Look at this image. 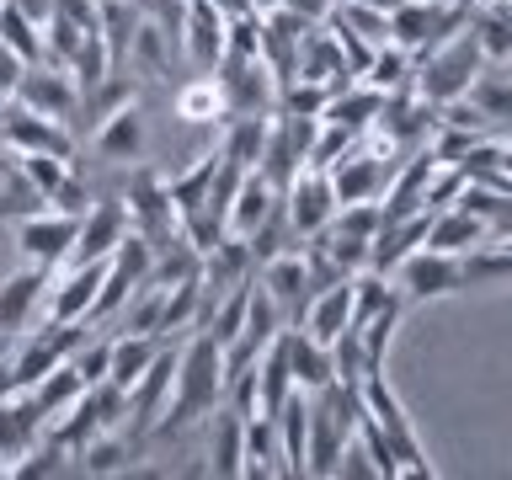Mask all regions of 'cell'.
Listing matches in <instances>:
<instances>
[{
	"label": "cell",
	"instance_id": "6da1fadb",
	"mask_svg": "<svg viewBox=\"0 0 512 480\" xmlns=\"http://www.w3.org/2000/svg\"><path fill=\"white\" fill-rule=\"evenodd\" d=\"M224 400V347L208 331H187V342L176 347V379L171 400L160 411V422L150 438H182L192 422H203Z\"/></svg>",
	"mask_w": 512,
	"mask_h": 480
},
{
	"label": "cell",
	"instance_id": "7a4b0ae2",
	"mask_svg": "<svg viewBox=\"0 0 512 480\" xmlns=\"http://www.w3.org/2000/svg\"><path fill=\"white\" fill-rule=\"evenodd\" d=\"M480 70H486V54H480L470 22H464V32H454V38H443L438 48L422 54V64L411 70V86L427 107H448V102H459V96H470Z\"/></svg>",
	"mask_w": 512,
	"mask_h": 480
},
{
	"label": "cell",
	"instance_id": "3957f363",
	"mask_svg": "<svg viewBox=\"0 0 512 480\" xmlns=\"http://www.w3.org/2000/svg\"><path fill=\"white\" fill-rule=\"evenodd\" d=\"M363 416V390L358 384L331 379L326 390H310V475H331L342 443L358 432Z\"/></svg>",
	"mask_w": 512,
	"mask_h": 480
},
{
	"label": "cell",
	"instance_id": "277c9868",
	"mask_svg": "<svg viewBox=\"0 0 512 480\" xmlns=\"http://www.w3.org/2000/svg\"><path fill=\"white\" fill-rule=\"evenodd\" d=\"M363 411L379 422V432H384V443H390L400 475H432L427 448H422V438H416L411 416H406V406H400V395L390 390V379H384V374H368L363 379Z\"/></svg>",
	"mask_w": 512,
	"mask_h": 480
},
{
	"label": "cell",
	"instance_id": "5b68a950",
	"mask_svg": "<svg viewBox=\"0 0 512 480\" xmlns=\"http://www.w3.org/2000/svg\"><path fill=\"white\" fill-rule=\"evenodd\" d=\"M75 230L80 219L75 214H59V208H32V214H22L11 224V240H16V256L32 267H59L64 256L75 251Z\"/></svg>",
	"mask_w": 512,
	"mask_h": 480
},
{
	"label": "cell",
	"instance_id": "8992f818",
	"mask_svg": "<svg viewBox=\"0 0 512 480\" xmlns=\"http://www.w3.org/2000/svg\"><path fill=\"white\" fill-rule=\"evenodd\" d=\"M171 379H176V342L166 336V347L155 352V363L144 368L134 384H128V416H123V432H128V438L150 443L160 411H166V400H171Z\"/></svg>",
	"mask_w": 512,
	"mask_h": 480
},
{
	"label": "cell",
	"instance_id": "52a82bcc",
	"mask_svg": "<svg viewBox=\"0 0 512 480\" xmlns=\"http://www.w3.org/2000/svg\"><path fill=\"white\" fill-rule=\"evenodd\" d=\"M283 219H288V235H294V240H315L336 219L331 176L315 171V166H299V176L283 187Z\"/></svg>",
	"mask_w": 512,
	"mask_h": 480
},
{
	"label": "cell",
	"instance_id": "ba28073f",
	"mask_svg": "<svg viewBox=\"0 0 512 480\" xmlns=\"http://www.w3.org/2000/svg\"><path fill=\"white\" fill-rule=\"evenodd\" d=\"M214 75H219L230 118H246V112H262L267 118V112H278V75L262 59H219Z\"/></svg>",
	"mask_w": 512,
	"mask_h": 480
},
{
	"label": "cell",
	"instance_id": "9c48e42d",
	"mask_svg": "<svg viewBox=\"0 0 512 480\" xmlns=\"http://www.w3.org/2000/svg\"><path fill=\"white\" fill-rule=\"evenodd\" d=\"M395 288L406 294V304H427V299H448L459 294L464 278H459V256L454 251H432V246H416L406 262H400L395 272Z\"/></svg>",
	"mask_w": 512,
	"mask_h": 480
},
{
	"label": "cell",
	"instance_id": "30bf717a",
	"mask_svg": "<svg viewBox=\"0 0 512 480\" xmlns=\"http://www.w3.org/2000/svg\"><path fill=\"white\" fill-rule=\"evenodd\" d=\"M11 102H22V107H32V112H43V118L70 123V112H75V102H80V86H75V75L64 70V64L38 59V64H22Z\"/></svg>",
	"mask_w": 512,
	"mask_h": 480
},
{
	"label": "cell",
	"instance_id": "8fae6325",
	"mask_svg": "<svg viewBox=\"0 0 512 480\" xmlns=\"http://www.w3.org/2000/svg\"><path fill=\"white\" fill-rule=\"evenodd\" d=\"M123 208H128V230H139L155 251L182 230V224H176V208L166 198V176H155V171H134V182L123 192Z\"/></svg>",
	"mask_w": 512,
	"mask_h": 480
},
{
	"label": "cell",
	"instance_id": "7c38bea8",
	"mask_svg": "<svg viewBox=\"0 0 512 480\" xmlns=\"http://www.w3.org/2000/svg\"><path fill=\"white\" fill-rule=\"evenodd\" d=\"M0 139L11 144V150H43V155H75V134L70 123L59 118H43V112H32L22 102H6L0 107Z\"/></svg>",
	"mask_w": 512,
	"mask_h": 480
},
{
	"label": "cell",
	"instance_id": "4fadbf2b",
	"mask_svg": "<svg viewBox=\"0 0 512 480\" xmlns=\"http://www.w3.org/2000/svg\"><path fill=\"white\" fill-rule=\"evenodd\" d=\"M48 278H54V267H32V262H22L11 278H0V331L22 336L32 326L38 304L48 299Z\"/></svg>",
	"mask_w": 512,
	"mask_h": 480
},
{
	"label": "cell",
	"instance_id": "5bb4252c",
	"mask_svg": "<svg viewBox=\"0 0 512 480\" xmlns=\"http://www.w3.org/2000/svg\"><path fill=\"white\" fill-rule=\"evenodd\" d=\"M299 331H310L315 342H336L347 326H352V278H336V283H320L310 299H304V310L294 315Z\"/></svg>",
	"mask_w": 512,
	"mask_h": 480
},
{
	"label": "cell",
	"instance_id": "9a60e30c",
	"mask_svg": "<svg viewBox=\"0 0 512 480\" xmlns=\"http://www.w3.org/2000/svg\"><path fill=\"white\" fill-rule=\"evenodd\" d=\"M278 208H283V192L272 187L262 171H246V176H240V187H235V198H230V214H224V235L251 240L272 214H278Z\"/></svg>",
	"mask_w": 512,
	"mask_h": 480
},
{
	"label": "cell",
	"instance_id": "2e32d148",
	"mask_svg": "<svg viewBox=\"0 0 512 480\" xmlns=\"http://www.w3.org/2000/svg\"><path fill=\"white\" fill-rule=\"evenodd\" d=\"M203 422H208V443H203L208 475H219V480L240 475V459H246V416H240L230 400H219Z\"/></svg>",
	"mask_w": 512,
	"mask_h": 480
},
{
	"label": "cell",
	"instance_id": "e0dca14e",
	"mask_svg": "<svg viewBox=\"0 0 512 480\" xmlns=\"http://www.w3.org/2000/svg\"><path fill=\"white\" fill-rule=\"evenodd\" d=\"M128 235V208L123 198H102L91 203L86 214H80V230H75V262H102V256H112V246Z\"/></svg>",
	"mask_w": 512,
	"mask_h": 480
},
{
	"label": "cell",
	"instance_id": "ac0fdd59",
	"mask_svg": "<svg viewBox=\"0 0 512 480\" xmlns=\"http://www.w3.org/2000/svg\"><path fill=\"white\" fill-rule=\"evenodd\" d=\"M102 278H107V256L102 262H75L59 283H48V320H91Z\"/></svg>",
	"mask_w": 512,
	"mask_h": 480
},
{
	"label": "cell",
	"instance_id": "d6986e66",
	"mask_svg": "<svg viewBox=\"0 0 512 480\" xmlns=\"http://www.w3.org/2000/svg\"><path fill=\"white\" fill-rule=\"evenodd\" d=\"M182 48L198 70H214L224 59V11L214 0H187L182 6Z\"/></svg>",
	"mask_w": 512,
	"mask_h": 480
},
{
	"label": "cell",
	"instance_id": "ffe728a7",
	"mask_svg": "<svg viewBox=\"0 0 512 480\" xmlns=\"http://www.w3.org/2000/svg\"><path fill=\"white\" fill-rule=\"evenodd\" d=\"M331 176V192H336V208L342 203H368L379 198L384 182H390V166H384V155H363V150H347L336 166L326 171Z\"/></svg>",
	"mask_w": 512,
	"mask_h": 480
},
{
	"label": "cell",
	"instance_id": "44dd1931",
	"mask_svg": "<svg viewBox=\"0 0 512 480\" xmlns=\"http://www.w3.org/2000/svg\"><path fill=\"white\" fill-rule=\"evenodd\" d=\"M256 283L283 304V315H299L304 299H310V262H304V246H283L278 256H267Z\"/></svg>",
	"mask_w": 512,
	"mask_h": 480
},
{
	"label": "cell",
	"instance_id": "7402d4cb",
	"mask_svg": "<svg viewBox=\"0 0 512 480\" xmlns=\"http://www.w3.org/2000/svg\"><path fill=\"white\" fill-rule=\"evenodd\" d=\"M272 422H278V443H283V475H310V395L288 390Z\"/></svg>",
	"mask_w": 512,
	"mask_h": 480
},
{
	"label": "cell",
	"instance_id": "603a6c76",
	"mask_svg": "<svg viewBox=\"0 0 512 480\" xmlns=\"http://www.w3.org/2000/svg\"><path fill=\"white\" fill-rule=\"evenodd\" d=\"M139 438H128L123 427H112V432H96V438H86L70 454V470H80V475H123L128 464H134V454H139Z\"/></svg>",
	"mask_w": 512,
	"mask_h": 480
},
{
	"label": "cell",
	"instance_id": "cb8c5ba5",
	"mask_svg": "<svg viewBox=\"0 0 512 480\" xmlns=\"http://www.w3.org/2000/svg\"><path fill=\"white\" fill-rule=\"evenodd\" d=\"M283 342H288V374H294V384H299L304 395L326 390V384L336 379V363H331V347L326 342H315V336L299 331V326H288Z\"/></svg>",
	"mask_w": 512,
	"mask_h": 480
},
{
	"label": "cell",
	"instance_id": "d4e9b609",
	"mask_svg": "<svg viewBox=\"0 0 512 480\" xmlns=\"http://www.w3.org/2000/svg\"><path fill=\"white\" fill-rule=\"evenodd\" d=\"M91 150L102 160H139L144 155V112L134 102L107 112V118L96 123V134H91Z\"/></svg>",
	"mask_w": 512,
	"mask_h": 480
},
{
	"label": "cell",
	"instance_id": "484cf974",
	"mask_svg": "<svg viewBox=\"0 0 512 480\" xmlns=\"http://www.w3.org/2000/svg\"><path fill=\"white\" fill-rule=\"evenodd\" d=\"M219 166H224V155H219V150H208V155L192 160L187 171L166 176V198H171V208H176V224L192 219V214H198V208L208 203V192H214V176H219Z\"/></svg>",
	"mask_w": 512,
	"mask_h": 480
},
{
	"label": "cell",
	"instance_id": "4316f807",
	"mask_svg": "<svg viewBox=\"0 0 512 480\" xmlns=\"http://www.w3.org/2000/svg\"><path fill=\"white\" fill-rule=\"evenodd\" d=\"M480 240H491V235H486V224H480L464 203H448V208H432V219H427V240H422V246L464 256L470 246H480Z\"/></svg>",
	"mask_w": 512,
	"mask_h": 480
},
{
	"label": "cell",
	"instance_id": "83f0119b",
	"mask_svg": "<svg viewBox=\"0 0 512 480\" xmlns=\"http://www.w3.org/2000/svg\"><path fill=\"white\" fill-rule=\"evenodd\" d=\"M166 347V336H150V331H123L107 342V379L118 384V390H128L144 368L155 363V352Z\"/></svg>",
	"mask_w": 512,
	"mask_h": 480
},
{
	"label": "cell",
	"instance_id": "f1b7e54d",
	"mask_svg": "<svg viewBox=\"0 0 512 480\" xmlns=\"http://www.w3.org/2000/svg\"><path fill=\"white\" fill-rule=\"evenodd\" d=\"M267 128H272V112H246V118H224V139H219V155L240 171H256L262 166V150H267Z\"/></svg>",
	"mask_w": 512,
	"mask_h": 480
},
{
	"label": "cell",
	"instance_id": "f546056e",
	"mask_svg": "<svg viewBox=\"0 0 512 480\" xmlns=\"http://www.w3.org/2000/svg\"><path fill=\"white\" fill-rule=\"evenodd\" d=\"M379 102H384L379 86H368V80H363V86H352V80H347V86L331 91V102H326V112H320V118H326V123H342V128H352V134H358V128H368V123L379 118Z\"/></svg>",
	"mask_w": 512,
	"mask_h": 480
},
{
	"label": "cell",
	"instance_id": "4dcf8cb0",
	"mask_svg": "<svg viewBox=\"0 0 512 480\" xmlns=\"http://www.w3.org/2000/svg\"><path fill=\"white\" fill-rule=\"evenodd\" d=\"M240 475H283V443L272 416H246V459Z\"/></svg>",
	"mask_w": 512,
	"mask_h": 480
},
{
	"label": "cell",
	"instance_id": "1f68e13d",
	"mask_svg": "<svg viewBox=\"0 0 512 480\" xmlns=\"http://www.w3.org/2000/svg\"><path fill=\"white\" fill-rule=\"evenodd\" d=\"M470 32H475L486 64H507L512 59V6L507 0H491L486 11H470Z\"/></svg>",
	"mask_w": 512,
	"mask_h": 480
},
{
	"label": "cell",
	"instance_id": "d6a6232c",
	"mask_svg": "<svg viewBox=\"0 0 512 480\" xmlns=\"http://www.w3.org/2000/svg\"><path fill=\"white\" fill-rule=\"evenodd\" d=\"M80 390H86V379H80V368L70 358H64L59 368H48V374L32 384V400H38V411H43V427L54 422L59 411H70L80 400Z\"/></svg>",
	"mask_w": 512,
	"mask_h": 480
},
{
	"label": "cell",
	"instance_id": "836d02e7",
	"mask_svg": "<svg viewBox=\"0 0 512 480\" xmlns=\"http://www.w3.org/2000/svg\"><path fill=\"white\" fill-rule=\"evenodd\" d=\"M198 310H203V272L171 283L166 288V304H160V336H182L198 326Z\"/></svg>",
	"mask_w": 512,
	"mask_h": 480
},
{
	"label": "cell",
	"instance_id": "e575fe53",
	"mask_svg": "<svg viewBox=\"0 0 512 480\" xmlns=\"http://www.w3.org/2000/svg\"><path fill=\"white\" fill-rule=\"evenodd\" d=\"M176 118L182 123H214V118H230L224 112V91H219V75H198L176 91Z\"/></svg>",
	"mask_w": 512,
	"mask_h": 480
},
{
	"label": "cell",
	"instance_id": "d590c367",
	"mask_svg": "<svg viewBox=\"0 0 512 480\" xmlns=\"http://www.w3.org/2000/svg\"><path fill=\"white\" fill-rule=\"evenodd\" d=\"M0 43H6L22 64H38L43 59V27L32 22L27 11H16L11 0H0Z\"/></svg>",
	"mask_w": 512,
	"mask_h": 480
},
{
	"label": "cell",
	"instance_id": "8d00e7d4",
	"mask_svg": "<svg viewBox=\"0 0 512 480\" xmlns=\"http://www.w3.org/2000/svg\"><path fill=\"white\" fill-rule=\"evenodd\" d=\"M16 176H22V182L48 203V192L70 176V160H64V155H43V150H16Z\"/></svg>",
	"mask_w": 512,
	"mask_h": 480
},
{
	"label": "cell",
	"instance_id": "74e56055",
	"mask_svg": "<svg viewBox=\"0 0 512 480\" xmlns=\"http://www.w3.org/2000/svg\"><path fill=\"white\" fill-rule=\"evenodd\" d=\"M411 48H400V43H384L374 48V59H368V86H379V91H400V86H411Z\"/></svg>",
	"mask_w": 512,
	"mask_h": 480
},
{
	"label": "cell",
	"instance_id": "f35d334b",
	"mask_svg": "<svg viewBox=\"0 0 512 480\" xmlns=\"http://www.w3.org/2000/svg\"><path fill=\"white\" fill-rule=\"evenodd\" d=\"M352 139H358L352 128H342V123H326V118H320V123H315V139H310V155H304V166H315V171H331L336 160H342V155L352 150Z\"/></svg>",
	"mask_w": 512,
	"mask_h": 480
},
{
	"label": "cell",
	"instance_id": "ab89813d",
	"mask_svg": "<svg viewBox=\"0 0 512 480\" xmlns=\"http://www.w3.org/2000/svg\"><path fill=\"white\" fill-rule=\"evenodd\" d=\"M379 224H384V214H379V198H368V203H342V208H336V219L326 224V230L347 235V240H374V235H379Z\"/></svg>",
	"mask_w": 512,
	"mask_h": 480
},
{
	"label": "cell",
	"instance_id": "60d3db41",
	"mask_svg": "<svg viewBox=\"0 0 512 480\" xmlns=\"http://www.w3.org/2000/svg\"><path fill=\"white\" fill-rule=\"evenodd\" d=\"M331 475H342V480H379V470H374V459H368V448H363L358 432L342 443V454H336V470H331Z\"/></svg>",
	"mask_w": 512,
	"mask_h": 480
},
{
	"label": "cell",
	"instance_id": "b9f144b4",
	"mask_svg": "<svg viewBox=\"0 0 512 480\" xmlns=\"http://www.w3.org/2000/svg\"><path fill=\"white\" fill-rule=\"evenodd\" d=\"M48 208H59V214H86V208H91V187L86 182H80V176L70 171V176H64V182L54 187V192H48Z\"/></svg>",
	"mask_w": 512,
	"mask_h": 480
},
{
	"label": "cell",
	"instance_id": "7bdbcfd3",
	"mask_svg": "<svg viewBox=\"0 0 512 480\" xmlns=\"http://www.w3.org/2000/svg\"><path fill=\"white\" fill-rule=\"evenodd\" d=\"M70 363L80 368V379H86V384H96V379H107V342H91V347L80 342Z\"/></svg>",
	"mask_w": 512,
	"mask_h": 480
},
{
	"label": "cell",
	"instance_id": "ee69618b",
	"mask_svg": "<svg viewBox=\"0 0 512 480\" xmlns=\"http://www.w3.org/2000/svg\"><path fill=\"white\" fill-rule=\"evenodd\" d=\"M288 11H299V16H310V22H326L331 16V0H283Z\"/></svg>",
	"mask_w": 512,
	"mask_h": 480
},
{
	"label": "cell",
	"instance_id": "f6af8a7d",
	"mask_svg": "<svg viewBox=\"0 0 512 480\" xmlns=\"http://www.w3.org/2000/svg\"><path fill=\"white\" fill-rule=\"evenodd\" d=\"M11 6H16V11H27L38 27L48 22V16H54V0H11Z\"/></svg>",
	"mask_w": 512,
	"mask_h": 480
},
{
	"label": "cell",
	"instance_id": "bcb514c9",
	"mask_svg": "<svg viewBox=\"0 0 512 480\" xmlns=\"http://www.w3.org/2000/svg\"><path fill=\"white\" fill-rule=\"evenodd\" d=\"M16 342H22V336H16V331H0V368H6V358L16 352Z\"/></svg>",
	"mask_w": 512,
	"mask_h": 480
},
{
	"label": "cell",
	"instance_id": "7dc6e473",
	"mask_svg": "<svg viewBox=\"0 0 512 480\" xmlns=\"http://www.w3.org/2000/svg\"><path fill=\"white\" fill-rule=\"evenodd\" d=\"M11 166H16V150H11L6 139H0V182H6V176H11Z\"/></svg>",
	"mask_w": 512,
	"mask_h": 480
},
{
	"label": "cell",
	"instance_id": "c3c4849f",
	"mask_svg": "<svg viewBox=\"0 0 512 480\" xmlns=\"http://www.w3.org/2000/svg\"><path fill=\"white\" fill-rule=\"evenodd\" d=\"M214 6H219L224 16H240V11H251V0H214Z\"/></svg>",
	"mask_w": 512,
	"mask_h": 480
},
{
	"label": "cell",
	"instance_id": "681fc988",
	"mask_svg": "<svg viewBox=\"0 0 512 480\" xmlns=\"http://www.w3.org/2000/svg\"><path fill=\"white\" fill-rule=\"evenodd\" d=\"M278 6H283V0H251V11H256V16H267V11H278Z\"/></svg>",
	"mask_w": 512,
	"mask_h": 480
},
{
	"label": "cell",
	"instance_id": "f907efd6",
	"mask_svg": "<svg viewBox=\"0 0 512 480\" xmlns=\"http://www.w3.org/2000/svg\"><path fill=\"white\" fill-rule=\"evenodd\" d=\"M6 475H11V459H6V454H0V480H6Z\"/></svg>",
	"mask_w": 512,
	"mask_h": 480
},
{
	"label": "cell",
	"instance_id": "816d5d0a",
	"mask_svg": "<svg viewBox=\"0 0 512 480\" xmlns=\"http://www.w3.org/2000/svg\"><path fill=\"white\" fill-rule=\"evenodd\" d=\"M454 6H464V11H470V6H475V0H454Z\"/></svg>",
	"mask_w": 512,
	"mask_h": 480
},
{
	"label": "cell",
	"instance_id": "f5cc1de1",
	"mask_svg": "<svg viewBox=\"0 0 512 480\" xmlns=\"http://www.w3.org/2000/svg\"><path fill=\"white\" fill-rule=\"evenodd\" d=\"M507 6H512V0H507Z\"/></svg>",
	"mask_w": 512,
	"mask_h": 480
}]
</instances>
